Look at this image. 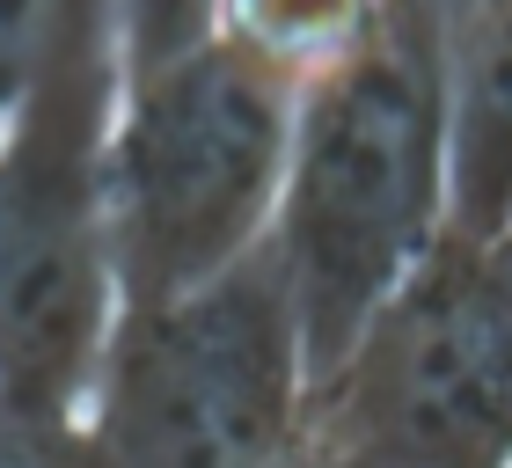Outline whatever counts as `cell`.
<instances>
[{
	"mask_svg": "<svg viewBox=\"0 0 512 468\" xmlns=\"http://www.w3.org/2000/svg\"><path fill=\"white\" fill-rule=\"evenodd\" d=\"M447 227V96L439 66L374 30L293 96L264 264L300 330L308 381L395 293Z\"/></svg>",
	"mask_w": 512,
	"mask_h": 468,
	"instance_id": "obj_1",
	"label": "cell"
},
{
	"mask_svg": "<svg viewBox=\"0 0 512 468\" xmlns=\"http://www.w3.org/2000/svg\"><path fill=\"white\" fill-rule=\"evenodd\" d=\"M300 81L205 30L118 66L103 125V220L118 308L183 293L264 242Z\"/></svg>",
	"mask_w": 512,
	"mask_h": 468,
	"instance_id": "obj_2",
	"label": "cell"
},
{
	"mask_svg": "<svg viewBox=\"0 0 512 468\" xmlns=\"http://www.w3.org/2000/svg\"><path fill=\"white\" fill-rule=\"evenodd\" d=\"M81 417L103 468H271L308 425V359L264 249L110 315Z\"/></svg>",
	"mask_w": 512,
	"mask_h": 468,
	"instance_id": "obj_3",
	"label": "cell"
},
{
	"mask_svg": "<svg viewBox=\"0 0 512 468\" xmlns=\"http://www.w3.org/2000/svg\"><path fill=\"white\" fill-rule=\"evenodd\" d=\"M308 432L381 468H512V256L447 220L308 381Z\"/></svg>",
	"mask_w": 512,
	"mask_h": 468,
	"instance_id": "obj_4",
	"label": "cell"
},
{
	"mask_svg": "<svg viewBox=\"0 0 512 468\" xmlns=\"http://www.w3.org/2000/svg\"><path fill=\"white\" fill-rule=\"evenodd\" d=\"M118 37L66 52L0 132V403L81 410L118 315L103 220V125Z\"/></svg>",
	"mask_w": 512,
	"mask_h": 468,
	"instance_id": "obj_5",
	"label": "cell"
},
{
	"mask_svg": "<svg viewBox=\"0 0 512 468\" xmlns=\"http://www.w3.org/2000/svg\"><path fill=\"white\" fill-rule=\"evenodd\" d=\"M213 30L286 81H315L381 30L374 0H213Z\"/></svg>",
	"mask_w": 512,
	"mask_h": 468,
	"instance_id": "obj_6",
	"label": "cell"
},
{
	"mask_svg": "<svg viewBox=\"0 0 512 468\" xmlns=\"http://www.w3.org/2000/svg\"><path fill=\"white\" fill-rule=\"evenodd\" d=\"M96 37H118V0H0V132L66 52Z\"/></svg>",
	"mask_w": 512,
	"mask_h": 468,
	"instance_id": "obj_7",
	"label": "cell"
},
{
	"mask_svg": "<svg viewBox=\"0 0 512 468\" xmlns=\"http://www.w3.org/2000/svg\"><path fill=\"white\" fill-rule=\"evenodd\" d=\"M374 8H381V30L395 44H410L417 59H432L439 74H447V59L469 37L505 22V0H374Z\"/></svg>",
	"mask_w": 512,
	"mask_h": 468,
	"instance_id": "obj_8",
	"label": "cell"
},
{
	"mask_svg": "<svg viewBox=\"0 0 512 468\" xmlns=\"http://www.w3.org/2000/svg\"><path fill=\"white\" fill-rule=\"evenodd\" d=\"M0 468H103L81 410H15L0 403Z\"/></svg>",
	"mask_w": 512,
	"mask_h": 468,
	"instance_id": "obj_9",
	"label": "cell"
},
{
	"mask_svg": "<svg viewBox=\"0 0 512 468\" xmlns=\"http://www.w3.org/2000/svg\"><path fill=\"white\" fill-rule=\"evenodd\" d=\"M271 468H381V461H366V454H352V447H337V439H322V432L300 425V439Z\"/></svg>",
	"mask_w": 512,
	"mask_h": 468,
	"instance_id": "obj_10",
	"label": "cell"
}]
</instances>
